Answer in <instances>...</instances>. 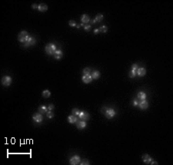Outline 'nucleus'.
<instances>
[{
	"label": "nucleus",
	"instance_id": "obj_22",
	"mask_svg": "<svg viewBox=\"0 0 173 165\" xmlns=\"http://www.w3.org/2000/svg\"><path fill=\"white\" fill-rule=\"evenodd\" d=\"M103 18H104L103 15H102V14H101V13H99V14H98V15L95 16V20L96 22H101L102 20H103Z\"/></svg>",
	"mask_w": 173,
	"mask_h": 165
},
{
	"label": "nucleus",
	"instance_id": "obj_29",
	"mask_svg": "<svg viewBox=\"0 0 173 165\" xmlns=\"http://www.w3.org/2000/svg\"><path fill=\"white\" fill-rule=\"evenodd\" d=\"M92 29V26H91V25H89V24H86L84 25V30L86 31H89Z\"/></svg>",
	"mask_w": 173,
	"mask_h": 165
},
{
	"label": "nucleus",
	"instance_id": "obj_35",
	"mask_svg": "<svg viewBox=\"0 0 173 165\" xmlns=\"http://www.w3.org/2000/svg\"><path fill=\"white\" fill-rule=\"evenodd\" d=\"M150 164H152V165H153V164H158V162H157V161H155L152 160V161H151Z\"/></svg>",
	"mask_w": 173,
	"mask_h": 165
},
{
	"label": "nucleus",
	"instance_id": "obj_26",
	"mask_svg": "<svg viewBox=\"0 0 173 165\" xmlns=\"http://www.w3.org/2000/svg\"><path fill=\"white\" fill-rule=\"evenodd\" d=\"M54 113L52 112V111H48V112L46 113V117L49 118V119H51V118H54Z\"/></svg>",
	"mask_w": 173,
	"mask_h": 165
},
{
	"label": "nucleus",
	"instance_id": "obj_14",
	"mask_svg": "<svg viewBox=\"0 0 173 165\" xmlns=\"http://www.w3.org/2000/svg\"><path fill=\"white\" fill-rule=\"evenodd\" d=\"M146 75V69L143 67L141 68H138L137 70V75L139 77H143Z\"/></svg>",
	"mask_w": 173,
	"mask_h": 165
},
{
	"label": "nucleus",
	"instance_id": "obj_31",
	"mask_svg": "<svg viewBox=\"0 0 173 165\" xmlns=\"http://www.w3.org/2000/svg\"><path fill=\"white\" fill-rule=\"evenodd\" d=\"M47 108H48L49 111H52V110H54V108H55V105H53V104H50V105L47 107Z\"/></svg>",
	"mask_w": 173,
	"mask_h": 165
},
{
	"label": "nucleus",
	"instance_id": "obj_3",
	"mask_svg": "<svg viewBox=\"0 0 173 165\" xmlns=\"http://www.w3.org/2000/svg\"><path fill=\"white\" fill-rule=\"evenodd\" d=\"M36 39H35L34 37L28 35L27 38L25 39V42H23L22 44H23V46H24V47H29V46L35 45H36Z\"/></svg>",
	"mask_w": 173,
	"mask_h": 165
},
{
	"label": "nucleus",
	"instance_id": "obj_37",
	"mask_svg": "<svg viewBox=\"0 0 173 165\" xmlns=\"http://www.w3.org/2000/svg\"><path fill=\"white\" fill-rule=\"evenodd\" d=\"M81 27V23H80V24H78L77 25H76V28H79Z\"/></svg>",
	"mask_w": 173,
	"mask_h": 165
},
{
	"label": "nucleus",
	"instance_id": "obj_7",
	"mask_svg": "<svg viewBox=\"0 0 173 165\" xmlns=\"http://www.w3.org/2000/svg\"><path fill=\"white\" fill-rule=\"evenodd\" d=\"M33 120L37 124H40L43 121V117L40 113H36L33 116Z\"/></svg>",
	"mask_w": 173,
	"mask_h": 165
},
{
	"label": "nucleus",
	"instance_id": "obj_5",
	"mask_svg": "<svg viewBox=\"0 0 173 165\" xmlns=\"http://www.w3.org/2000/svg\"><path fill=\"white\" fill-rule=\"evenodd\" d=\"M81 161V158L78 155H74L70 158L69 160V164L71 165H77L79 164Z\"/></svg>",
	"mask_w": 173,
	"mask_h": 165
},
{
	"label": "nucleus",
	"instance_id": "obj_25",
	"mask_svg": "<svg viewBox=\"0 0 173 165\" xmlns=\"http://www.w3.org/2000/svg\"><path fill=\"white\" fill-rule=\"evenodd\" d=\"M72 114L73 115H75V116H78V115H79V114H80V111L78 108H74V109H72Z\"/></svg>",
	"mask_w": 173,
	"mask_h": 165
},
{
	"label": "nucleus",
	"instance_id": "obj_6",
	"mask_svg": "<svg viewBox=\"0 0 173 165\" xmlns=\"http://www.w3.org/2000/svg\"><path fill=\"white\" fill-rule=\"evenodd\" d=\"M138 65L137 64H133L132 66V68H131V71H129V77L131 79H133L137 75V70H138Z\"/></svg>",
	"mask_w": 173,
	"mask_h": 165
},
{
	"label": "nucleus",
	"instance_id": "obj_1",
	"mask_svg": "<svg viewBox=\"0 0 173 165\" xmlns=\"http://www.w3.org/2000/svg\"><path fill=\"white\" fill-rule=\"evenodd\" d=\"M102 112L105 114V116L108 119H112L115 116L116 111L113 108H107L106 107H104L102 109Z\"/></svg>",
	"mask_w": 173,
	"mask_h": 165
},
{
	"label": "nucleus",
	"instance_id": "obj_8",
	"mask_svg": "<svg viewBox=\"0 0 173 165\" xmlns=\"http://www.w3.org/2000/svg\"><path fill=\"white\" fill-rule=\"evenodd\" d=\"M28 35H28L27 31H22L19 34V35H18V40H19V42L23 43V42H25V40L26 38H27Z\"/></svg>",
	"mask_w": 173,
	"mask_h": 165
},
{
	"label": "nucleus",
	"instance_id": "obj_10",
	"mask_svg": "<svg viewBox=\"0 0 173 165\" xmlns=\"http://www.w3.org/2000/svg\"><path fill=\"white\" fill-rule=\"evenodd\" d=\"M78 117L81 120H84V121H87L89 119V113L85 111H80V114L78 115Z\"/></svg>",
	"mask_w": 173,
	"mask_h": 165
},
{
	"label": "nucleus",
	"instance_id": "obj_27",
	"mask_svg": "<svg viewBox=\"0 0 173 165\" xmlns=\"http://www.w3.org/2000/svg\"><path fill=\"white\" fill-rule=\"evenodd\" d=\"M82 72H83L84 75H90V73H91V68H85L83 69Z\"/></svg>",
	"mask_w": 173,
	"mask_h": 165
},
{
	"label": "nucleus",
	"instance_id": "obj_9",
	"mask_svg": "<svg viewBox=\"0 0 173 165\" xmlns=\"http://www.w3.org/2000/svg\"><path fill=\"white\" fill-rule=\"evenodd\" d=\"M138 106H139V108L141 110H146L148 108V102L146 100L140 101H139Z\"/></svg>",
	"mask_w": 173,
	"mask_h": 165
},
{
	"label": "nucleus",
	"instance_id": "obj_4",
	"mask_svg": "<svg viewBox=\"0 0 173 165\" xmlns=\"http://www.w3.org/2000/svg\"><path fill=\"white\" fill-rule=\"evenodd\" d=\"M12 79L8 75H5L2 79V85L5 87L9 86L12 84Z\"/></svg>",
	"mask_w": 173,
	"mask_h": 165
},
{
	"label": "nucleus",
	"instance_id": "obj_30",
	"mask_svg": "<svg viewBox=\"0 0 173 165\" xmlns=\"http://www.w3.org/2000/svg\"><path fill=\"white\" fill-rule=\"evenodd\" d=\"M69 26H71V27H76V25H77V24H76V22L74 21V20H71V21H69Z\"/></svg>",
	"mask_w": 173,
	"mask_h": 165
},
{
	"label": "nucleus",
	"instance_id": "obj_19",
	"mask_svg": "<svg viewBox=\"0 0 173 165\" xmlns=\"http://www.w3.org/2000/svg\"><path fill=\"white\" fill-rule=\"evenodd\" d=\"M77 118H76V116H75V115H69V116L68 117V121L70 123V124H75L77 122Z\"/></svg>",
	"mask_w": 173,
	"mask_h": 165
},
{
	"label": "nucleus",
	"instance_id": "obj_15",
	"mask_svg": "<svg viewBox=\"0 0 173 165\" xmlns=\"http://www.w3.org/2000/svg\"><path fill=\"white\" fill-rule=\"evenodd\" d=\"M81 22H82V23H83V24H85V25L88 24V23L90 22L89 16L88 15H86V14H83L81 17Z\"/></svg>",
	"mask_w": 173,
	"mask_h": 165
},
{
	"label": "nucleus",
	"instance_id": "obj_24",
	"mask_svg": "<svg viewBox=\"0 0 173 165\" xmlns=\"http://www.w3.org/2000/svg\"><path fill=\"white\" fill-rule=\"evenodd\" d=\"M42 96H43L44 98H49V97L51 96V92L49 91V90H45V91H42Z\"/></svg>",
	"mask_w": 173,
	"mask_h": 165
},
{
	"label": "nucleus",
	"instance_id": "obj_13",
	"mask_svg": "<svg viewBox=\"0 0 173 165\" xmlns=\"http://www.w3.org/2000/svg\"><path fill=\"white\" fill-rule=\"evenodd\" d=\"M142 161L144 162L145 164H148L151 163V161H152V158L149 156L148 154H143L142 157Z\"/></svg>",
	"mask_w": 173,
	"mask_h": 165
},
{
	"label": "nucleus",
	"instance_id": "obj_18",
	"mask_svg": "<svg viewBox=\"0 0 173 165\" xmlns=\"http://www.w3.org/2000/svg\"><path fill=\"white\" fill-rule=\"evenodd\" d=\"M38 10L39 12H46L48 10V5L46 4H44V3H41L39 5V8H38Z\"/></svg>",
	"mask_w": 173,
	"mask_h": 165
},
{
	"label": "nucleus",
	"instance_id": "obj_32",
	"mask_svg": "<svg viewBox=\"0 0 173 165\" xmlns=\"http://www.w3.org/2000/svg\"><path fill=\"white\" fill-rule=\"evenodd\" d=\"M138 104H139V101L136 100V99H134L133 100V106H135V107L138 106Z\"/></svg>",
	"mask_w": 173,
	"mask_h": 165
},
{
	"label": "nucleus",
	"instance_id": "obj_2",
	"mask_svg": "<svg viewBox=\"0 0 173 165\" xmlns=\"http://www.w3.org/2000/svg\"><path fill=\"white\" fill-rule=\"evenodd\" d=\"M45 51L49 55H53L55 51H56V45L53 43H49L45 47Z\"/></svg>",
	"mask_w": 173,
	"mask_h": 165
},
{
	"label": "nucleus",
	"instance_id": "obj_17",
	"mask_svg": "<svg viewBox=\"0 0 173 165\" xmlns=\"http://www.w3.org/2000/svg\"><path fill=\"white\" fill-rule=\"evenodd\" d=\"M137 98L139 101L145 100L146 98H147V94H146V93L144 91H139V93L137 94Z\"/></svg>",
	"mask_w": 173,
	"mask_h": 165
},
{
	"label": "nucleus",
	"instance_id": "obj_36",
	"mask_svg": "<svg viewBox=\"0 0 173 165\" xmlns=\"http://www.w3.org/2000/svg\"><path fill=\"white\" fill-rule=\"evenodd\" d=\"M99 32V28H96V29H95V30H94V34H95V35L98 34Z\"/></svg>",
	"mask_w": 173,
	"mask_h": 165
},
{
	"label": "nucleus",
	"instance_id": "obj_34",
	"mask_svg": "<svg viewBox=\"0 0 173 165\" xmlns=\"http://www.w3.org/2000/svg\"><path fill=\"white\" fill-rule=\"evenodd\" d=\"M92 25H94V24H95V22H96V21L95 19H90V22H89Z\"/></svg>",
	"mask_w": 173,
	"mask_h": 165
},
{
	"label": "nucleus",
	"instance_id": "obj_33",
	"mask_svg": "<svg viewBox=\"0 0 173 165\" xmlns=\"http://www.w3.org/2000/svg\"><path fill=\"white\" fill-rule=\"evenodd\" d=\"M32 8H33V9H38V8H39V5H37V4H33V5H32Z\"/></svg>",
	"mask_w": 173,
	"mask_h": 165
},
{
	"label": "nucleus",
	"instance_id": "obj_21",
	"mask_svg": "<svg viewBox=\"0 0 173 165\" xmlns=\"http://www.w3.org/2000/svg\"><path fill=\"white\" fill-rule=\"evenodd\" d=\"M100 72L99 71H94L92 73V79H95V80H97L99 79V77H100Z\"/></svg>",
	"mask_w": 173,
	"mask_h": 165
},
{
	"label": "nucleus",
	"instance_id": "obj_20",
	"mask_svg": "<svg viewBox=\"0 0 173 165\" xmlns=\"http://www.w3.org/2000/svg\"><path fill=\"white\" fill-rule=\"evenodd\" d=\"M48 108L45 105H41L39 107V112L40 114H45V113L48 112Z\"/></svg>",
	"mask_w": 173,
	"mask_h": 165
},
{
	"label": "nucleus",
	"instance_id": "obj_16",
	"mask_svg": "<svg viewBox=\"0 0 173 165\" xmlns=\"http://www.w3.org/2000/svg\"><path fill=\"white\" fill-rule=\"evenodd\" d=\"M53 56L56 60H60L63 56V52L61 50H56L55 51Z\"/></svg>",
	"mask_w": 173,
	"mask_h": 165
},
{
	"label": "nucleus",
	"instance_id": "obj_11",
	"mask_svg": "<svg viewBox=\"0 0 173 165\" xmlns=\"http://www.w3.org/2000/svg\"><path fill=\"white\" fill-rule=\"evenodd\" d=\"M82 80L85 84H89L92 81V77L91 75H84L82 77Z\"/></svg>",
	"mask_w": 173,
	"mask_h": 165
},
{
	"label": "nucleus",
	"instance_id": "obj_23",
	"mask_svg": "<svg viewBox=\"0 0 173 165\" xmlns=\"http://www.w3.org/2000/svg\"><path fill=\"white\" fill-rule=\"evenodd\" d=\"M99 32L106 33L108 31V28H107V26H105V25H102V26L99 27Z\"/></svg>",
	"mask_w": 173,
	"mask_h": 165
},
{
	"label": "nucleus",
	"instance_id": "obj_28",
	"mask_svg": "<svg viewBox=\"0 0 173 165\" xmlns=\"http://www.w3.org/2000/svg\"><path fill=\"white\" fill-rule=\"evenodd\" d=\"M79 164H81V165H89L90 163H89V161L87 160V159H83V160H82L80 161Z\"/></svg>",
	"mask_w": 173,
	"mask_h": 165
},
{
	"label": "nucleus",
	"instance_id": "obj_12",
	"mask_svg": "<svg viewBox=\"0 0 173 165\" xmlns=\"http://www.w3.org/2000/svg\"><path fill=\"white\" fill-rule=\"evenodd\" d=\"M86 125H87L86 122L85 121H77V122H76V127L79 130H82L84 128H86Z\"/></svg>",
	"mask_w": 173,
	"mask_h": 165
}]
</instances>
